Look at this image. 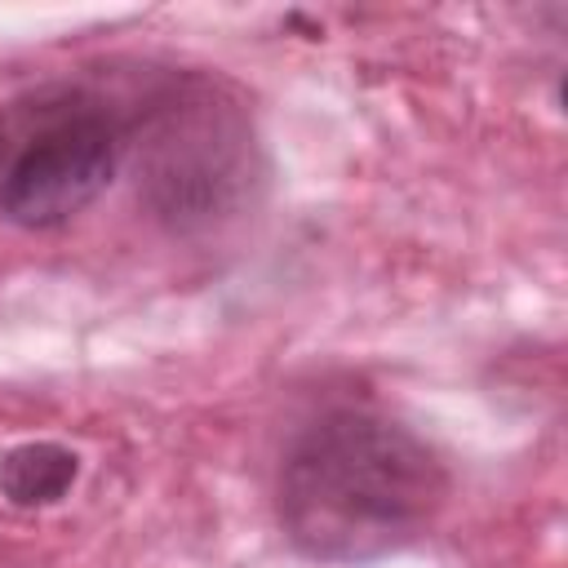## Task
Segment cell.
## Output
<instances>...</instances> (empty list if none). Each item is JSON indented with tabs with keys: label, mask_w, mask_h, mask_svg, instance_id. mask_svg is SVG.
Listing matches in <instances>:
<instances>
[{
	"label": "cell",
	"mask_w": 568,
	"mask_h": 568,
	"mask_svg": "<svg viewBox=\"0 0 568 568\" xmlns=\"http://www.w3.org/2000/svg\"><path fill=\"white\" fill-rule=\"evenodd\" d=\"M448 497L444 462L377 413H328L297 435L280 470V524L324 564H359L417 541Z\"/></svg>",
	"instance_id": "cell-1"
},
{
	"label": "cell",
	"mask_w": 568,
	"mask_h": 568,
	"mask_svg": "<svg viewBox=\"0 0 568 568\" xmlns=\"http://www.w3.org/2000/svg\"><path fill=\"white\" fill-rule=\"evenodd\" d=\"M111 111L71 84H40L0 106V213L58 226L102 195L115 173Z\"/></svg>",
	"instance_id": "cell-2"
},
{
	"label": "cell",
	"mask_w": 568,
	"mask_h": 568,
	"mask_svg": "<svg viewBox=\"0 0 568 568\" xmlns=\"http://www.w3.org/2000/svg\"><path fill=\"white\" fill-rule=\"evenodd\" d=\"M80 475V457L62 444H18L0 457V493L13 506H49Z\"/></svg>",
	"instance_id": "cell-3"
}]
</instances>
